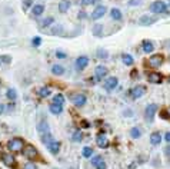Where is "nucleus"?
<instances>
[{
	"mask_svg": "<svg viewBox=\"0 0 170 169\" xmlns=\"http://www.w3.org/2000/svg\"><path fill=\"white\" fill-rule=\"evenodd\" d=\"M71 100H73V103H75L76 107H82V106H84V105H86L87 98L84 95H82V93H79V95L71 96Z\"/></svg>",
	"mask_w": 170,
	"mask_h": 169,
	"instance_id": "1a4fd4ad",
	"label": "nucleus"
},
{
	"mask_svg": "<svg viewBox=\"0 0 170 169\" xmlns=\"http://www.w3.org/2000/svg\"><path fill=\"white\" fill-rule=\"evenodd\" d=\"M130 136H132L133 139H139L141 136V131L139 128H132L130 129Z\"/></svg>",
	"mask_w": 170,
	"mask_h": 169,
	"instance_id": "cd10ccee",
	"label": "nucleus"
},
{
	"mask_svg": "<svg viewBox=\"0 0 170 169\" xmlns=\"http://www.w3.org/2000/svg\"><path fill=\"white\" fill-rule=\"evenodd\" d=\"M53 136H52V133H44V135H42V142L43 143H46V146L50 143V142H53Z\"/></svg>",
	"mask_w": 170,
	"mask_h": 169,
	"instance_id": "c85d7f7f",
	"label": "nucleus"
},
{
	"mask_svg": "<svg viewBox=\"0 0 170 169\" xmlns=\"http://www.w3.org/2000/svg\"><path fill=\"white\" fill-rule=\"evenodd\" d=\"M3 112H4V105H2V103H0V115H2Z\"/></svg>",
	"mask_w": 170,
	"mask_h": 169,
	"instance_id": "3c124183",
	"label": "nucleus"
},
{
	"mask_svg": "<svg viewBox=\"0 0 170 169\" xmlns=\"http://www.w3.org/2000/svg\"><path fill=\"white\" fill-rule=\"evenodd\" d=\"M82 155H83L84 158H91L93 156V149H91L90 146H86V148H83V151H82Z\"/></svg>",
	"mask_w": 170,
	"mask_h": 169,
	"instance_id": "473e14b6",
	"label": "nucleus"
},
{
	"mask_svg": "<svg viewBox=\"0 0 170 169\" xmlns=\"http://www.w3.org/2000/svg\"><path fill=\"white\" fill-rule=\"evenodd\" d=\"M7 98H9V99H10V100H14V99H16V98H17V92L14 91L13 87H12V89H9V91H7Z\"/></svg>",
	"mask_w": 170,
	"mask_h": 169,
	"instance_id": "f704fd0d",
	"label": "nucleus"
},
{
	"mask_svg": "<svg viewBox=\"0 0 170 169\" xmlns=\"http://www.w3.org/2000/svg\"><path fill=\"white\" fill-rule=\"evenodd\" d=\"M163 63V56L162 54H153L149 59V65L152 67H159Z\"/></svg>",
	"mask_w": 170,
	"mask_h": 169,
	"instance_id": "4468645a",
	"label": "nucleus"
},
{
	"mask_svg": "<svg viewBox=\"0 0 170 169\" xmlns=\"http://www.w3.org/2000/svg\"><path fill=\"white\" fill-rule=\"evenodd\" d=\"M107 73H109V70H107V67H106V66H103V65H99V66H96V69H95V76H96V79H97V80H102V79H103Z\"/></svg>",
	"mask_w": 170,
	"mask_h": 169,
	"instance_id": "9d476101",
	"label": "nucleus"
},
{
	"mask_svg": "<svg viewBox=\"0 0 170 169\" xmlns=\"http://www.w3.org/2000/svg\"><path fill=\"white\" fill-rule=\"evenodd\" d=\"M169 46H170V42H169Z\"/></svg>",
	"mask_w": 170,
	"mask_h": 169,
	"instance_id": "5fc2aeb1",
	"label": "nucleus"
},
{
	"mask_svg": "<svg viewBox=\"0 0 170 169\" xmlns=\"http://www.w3.org/2000/svg\"><path fill=\"white\" fill-rule=\"evenodd\" d=\"M141 47H143V52H145V53H152V52L154 50V46L150 40H143L141 42Z\"/></svg>",
	"mask_w": 170,
	"mask_h": 169,
	"instance_id": "6ab92c4d",
	"label": "nucleus"
},
{
	"mask_svg": "<svg viewBox=\"0 0 170 169\" xmlns=\"http://www.w3.org/2000/svg\"><path fill=\"white\" fill-rule=\"evenodd\" d=\"M23 3H25V7L27 9V7H30V4L33 3V2H32V0H25V2H23Z\"/></svg>",
	"mask_w": 170,
	"mask_h": 169,
	"instance_id": "49530a36",
	"label": "nucleus"
},
{
	"mask_svg": "<svg viewBox=\"0 0 170 169\" xmlns=\"http://www.w3.org/2000/svg\"><path fill=\"white\" fill-rule=\"evenodd\" d=\"M150 12L157 13V14H160V13H167V4L164 3V2H162V0L153 2V3L150 4Z\"/></svg>",
	"mask_w": 170,
	"mask_h": 169,
	"instance_id": "f03ea898",
	"label": "nucleus"
},
{
	"mask_svg": "<svg viewBox=\"0 0 170 169\" xmlns=\"http://www.w3.org/2000/svg\"><path fill=\"white\" fill-rule=\"evenodd\" d=\"M91 32H93L95 36H102V33H103V26H102V25H95Z\"/></svg>",
	"mask_w": 170,
	"mask_h": 169,
	"instance_id": "7c9ffc66",
	"label": "nucleus"
},
{
	"mask_svg": "<svg viewBox=\"0 0 170 169\" xmlns=\"http://www.w3.org/2000/svg\"><path fill=\"white\" fill-rule=\"evenodd\" d=\"M23 153H25V156L29 158V159H36V158L39 156L37 149L34 148L33 145H26L25 148H23Z\"/></svg>",
	"mask_w": 170,
	"mask_h": 169,
	"instance_id": "39448f33",
	"label": "nucleus"
},
{
	"mask_svg": "<svg viewBox=\"0 0 170 169\" xmlns=\"http://www.w3.org/2000/svg\"><path fill=\"white\" fill-rule=\"evenodd\" d=\"M56 56H57L59 59H64V58H67V54H66V53H63V52H56Z\"/></svg>",
	"mask_w": 170,
	"mask_h": 169,
	"instance_id": "79ce46f5",
	"label": "nucleus"
},
{
	"mask_svg": "<svg viewBox=\"0 0 170 169\" xmlns=\"http://www.w3.org/2000/svg\"><path fill=\"white\" fill-rule=\"evenodd\" d=\"M147 80H149L150 83L159 85V83L163 82V76L160 73H157V72H152V73H149V76H147Z\"/></svg>",
	"mask_w": 170,
	"mask_h": 169,
	"instance_id": "2eb2a0df",
	"label": "nucleus"
},
{
	"mask_svg": "<svg viewBox=\"0 0 170 169\" xmlns=\"http://www.w3.org/2000/svg\"><path fill=\"white\" fill-rule=\"evenodd\" d=\"M44 13V4H34L32 9V14L33 16H42Z\"/></svg>",
	"mask_w": 170,
	"mask_h": 169,
	"instance_id": "aec40b11",
	"label": "nucleus"
},
{
	"mask_svg": "<svg viewBox=\"0 0 170 169\" xmlns=\"http://www.w3.org/2000/svg\"><path fill=\"white\" fill-rule=\"evenodd\" d=\"M62 33H63V26H60V25H57L52 30V34H62Z\"/></svg>",
	"mask_w": 170,
	"mask_h": 169,
	"instance_id": "4c0bfd02",
	"label": "nucleus"
},
{
	"mask_svg": "<svg viewBox=\"0 0 170 169\" xmlns=\"http://www.w3.org/2000/svg\"><path fill=\"white\" fill-rule=\"evenodd\" d=\"M156 22H157V17L145 14V16H140V19H139V25L140 26H152V25H154Z\"/></svg>",
	"mask_w": 170,
	"mask_h": 169,
	"instance_id": "0eeeda50",
	"label": "nucleus"
},
{
	"mask_svg": "<svg viewBox=\"0 0 170 169\" xmlns=\"http://www.w3.org/2000/svg\"><path fill=\"white\" fill-rule=\"evenodd\" d=\"M96 143H97V146L99 148H107L109 146V140L107 138H106V133L104 132H100L99 135H97V138H96Z\"/></svg>",
	"mask_w": 170,
	"mask_h": 169,
	"instance_id": "9b49d317",
	"label": "nucleus"
},
{
	"mask_svg": "<svg viewBox=\"0 0 170 169\" xmlns=\"http://www.w3.org/2000/svg\"><path fill=\"white\" fill-rule=\"evenodd\" d=\"M52 103H56V105H63V103H64V96L60 95V93H57L56 96H53V98H52Z\"/></svg>",
	"mask_w": 170,
	"mask_h": 169,
	"instance_id": "bb28decb",
	"label": "nucleus"
},
{
	"mask_svg": "<svg viewBox=\"0 0 170 169\" xmlns=\"http://www.w3.org/2000/svg\"><path fill=\"white\" fill-rule=\"evenodd\" d=\"M2 161L6 166H14L16 165V159L12 153H2Z\"/></svg>",
	"mask_w": 170,
	"mask_h": 169,
	"instance_id": "ddd939ff",
	"label": "nucleus"
},
{
	"mask_svg": "<svg viewBox=\"0 0 170 169\" xmlns=\"http://www.w3.org/2000/svg\"><path fill=\"white\" fill-rule=\"evenodd\" d=\"M103 161V159H102V155H97V156H93L91 158V165L93 166H97L100 163V162Z\"/></svg>",
	"mask_w": 170,
	"mask_h": 169,
	"instance_id": "e433bc0d",
	"label": "nucleus"
},
{
	"mask_svg": "<svg viewBox=\"0 0 170 169\" xmlns=\"http://www.w3.org/2000/svg\"><path fill=\"white\" fill-rule=\"evenodd\" d=\"M37 95L40 96V98H47V96L52 95V89H50L49 86H43V87H40V89H39Z\"/></svg>",
	"mask_w": 170,
	"mask_h": 169,
	"instance_id": "5701e85b",
	"label": "nucleus"
},
{
	"mask_svg": "<svg viewBox=\"0 0 170 169\" xmlns=\"http://www.w3.org/2000/svg\"><path fill=\"white\" fill-rule=\"evenodd\" d=\"M91 4H97V6H100V4H102V0H91Z\"/></svg>",
	"mask_w": 170,
	"mask_h": 169,
	"instance_id": "8fccbe9b",
	"label": "nucleus"
},
{
	"mask_svg": "<svg viewBox=\"0 0 170 169\" xmlns=\"http://www.w3.org/2000/svg\"><path fill=\"white\" fill-rule=\"evenodd\" d=\"M82 126H83V128H87V126H89V123H87L86 120H83V122H82Z\"/></svg>",
	"mask_w": 170,
	"mask_h": 169,
	"instance_id": "603ef678",
	"label": "nucleus"
},
{
	"mask_svg": "<svg viewBox=\"0 0 170 169\" xmlns=\"http://www.w3.org/2000/svg\"><path fill=\"white\" fill-rule=\"evenodd\" d=\"M146 91H147V87L145 86V85H136L134 87H132L130 89V96H132L133 99H139V98H141V96H145Z\"/></svg>",
	"mask_w": 170,
	"mask_h": 169,
	"instance_id": "7ed1b4c3",
	"label": "nucleus"
},
{
	"mask_svg": "<svg viewBox=\"0 0 170 169\" xmlns=\"http://www.w3.org/2000/svg\"><path fill=\"white\" fill-rule=\"evenodd\" d=\"M96 168H97V169H106V163H104V162L102 161V162L99 163V165L96 166Z\"/></svg>",
	"mask_w": 170,
	"mask_h": 169,
	"instance_id": "a18cd8bd",
	"label": "nucleus"
},
{
	"mask_svg": "<svg viewBox=\"0 0 170 169\" xmlns=\"http://www.w3.org/2000/svg\"><path fill=\"white\" fill-rule=\"evenodd\" d=\"M53 22H54V17L49 16V17H46L44 20L42 22V26H43V27H47V26H50L52 23H53Z\"/></svg>",
	"mask_w": 170,
	"mask_h": 169,
	"instance_id": "c9c22d12",
	"label": "nucleus"
},
{
	"mask_svg": "<svg viewBox=\"0 0 170 169\" xmlns=\"http://www.w3.org/2000/svg\"><path fill=\"white\" fill-rule=\"evenodd\" d=\"M159 106L156 105V103H150V105H147V107H146L145 111V115H146V119L149 120L150 123H153L154 120V115H156V112H157Z\"/></svg>",
	"mask_w": 170,
	"mask_h": 169,
	"instance_id": "20e7f679",
	"label": "nucleus"
},
{
	"mask_svg": "<svg viewBox=\"0 0 170 169\" xmlns=\"http://www.w3.org/2000/svg\"><path fill=\"white\" fill-rule=\"evenodd\" d=\"M69 9H70V2L69 0H62L59 3V12L60 13H66Z\"/></svg>",
	"mask_w": 170,
	"mask_h": 169,
	"instance_id": "4be33fe9",
	"label": "nucleus"
},
{
	"mask_svg": "<svg viewBox=\"0 0 170 169\" xmlns=\"http://www.w3.org/2000/svg\"><path fill=\"white\" fill-rule=\"evenodd\" d=\"M164 140L170 143V132H166V133H164Z\"/></svg>",
	"mask_w": 170,
	"mask_h": 169,
	"instance_id": "09e8293b",
	"label": "nucleus"
},
{
	"mask_svg": "<svg viewBox=\"0 0 170 169\" xmlns=\"http://www.w3.org/2000/svg\"><path fill=\"white\" fill-rule=\"evenodd\" d=\"M49 111L53 113V115H60L63 112V105H56V103H52L49 106Z\"/></svg>",
	"mask_w": 170,
	"mask_h": 169,
	"instance_id": "412c9836",
	"label": "nucleus"
},
{
	"mask_svg": "<svg viewBox=\"0 0 170 169\" xmlns=\"http://www.w3.org/2000/svg\"><path fill=\"white\" fill-rule=\"evenodd\" d=\"M96 54H97V58H99V59H107L109 58L107 50H104V49H97Z\"/></svg>",
	"mask_w": 170,
	"mask_h": 169,
	"instance_id": "72a5a7b5",
	"label": "nucleus"
},
{
	"mask_svg": "<svg viewBox=\"0 0 170 169\" xmlns=\"http://www.w3.org/2000/svg\"><path fill=\"white\" fill-rule=\"evenodd\" d=\"M10 62H12V56H9V54H2L0 56V65H9Z\"/></svg>",
	"mask_w": 170,
	"mask_h": 169,
	"instance_id": "2f4dec72",
	"label": "nucleus"
},
{
	"mask_svg": "<svg viewBox=\"0 0 170 169\" xmlns=\"http://www.w3.org/2000/svg\"><path fill=\"white\" fill-rule=\"evenodd\" d=\"M87 65H89V58L87 56H80V58L76 59V69L83 70Z\"/></svg>",
	"mask_w": 170,
	"mask_h": 169,
	"instance_id": "dca6fc26",
	"label": "nucleus"
},
{
	"mask_svg": "<svg viewBox=\"0 0 170 169\" xmlns=\"http://www.w3.org/2000/svg\"><path fill=\"white\" fill-rule=\"evenodd\" d=\"M23 169H37V165L33 163V162H29V163H26V165L23 166Z\"/></svg>",
	"mask_w": 170,
	"mask_h": 169,
	"instance_id": "ea45409f",
	"label": "nucleus"
},
{
	"mask_svg": "<svg viewBox=\"0 0 170 169\" xmlns=\"http://www.w3.org/2000/svg\"><path fill=\"white\" fill-rule=\"evenodd\" d=\"M119 85V79L116 76H110V78L106 79V82H104V87L107 89V91H114Z\"/></svg>",
	"mask_w": 170,
	"mask_h": 169,
	"instance_id": "6e6552de",
	"label": "nucleus"
},
{
	"mask_svg": "<svg viewBox=\"0 0 170 169\" xmlns=\"http://www.w3.org/2000/svg\"><path fill=\"white\" fill-rule=\"evenodd\" d=\"M80 4L82 6H89V4H91V0H80Z\"/></svg>",
	"mask_w": 170,
	"mask_h": 169,
	"instance_id": "37998d69",
	"label": "nucleus"
},
{
	"mask_svg": "<svg viewBox=\"0 0 170 169\" xmlns=\"http://www.w3.org/2000/svg\"><path fill=\"white\" fill-rule=\"evenodd\" d=\"M110 16H112V19H114V20H122V17H123V14H122V12L119 10V9H112L110 10Z\"/></svg>",
	"mask_w": 170,
	"mask_h": 169,
	"instance_id": "393cba45",
	"label": "nucleus"
},
{
	"mask_svg": "<svg viewBox=\"0 0 170 169\" xmlns=\"http://www.w3.org/2000/svg\"><path fill=\"white\" fill-rule=\"evenodd\" d=\"M106 6H103V4H100V6H96V9L93 10V13H91V19L93 20H99L100 17L104 16V13H106Z\"/></svg>",
	"mask_w": 170,
	"mask_h": 169,
	"instance_id": "423d86ee",
	"label": "nucleus"
},
{
	"mask_svg": "<svg viewBox=\"0 0 170 169\" xmlns=\"http://www.w3.org/2000/svg\"><path fill=\"white\" fill-rule=\"evenodd\" d=\"M143 3V0H129V6H139Z\"/></svg>",
	"mask_w": 170,
	"mask_h": 169,
	"instance_id": "a19ab883",
	"label": "nucleus"
},
{
	"mask_svg": "<svg viewBox=\"0 0 170 169\" xmlns=\"http://www.w3.org/2000/svg\"><path fill=\"white\" fill-rule=\"evenodd\" d=\"M122 59H123V63H125V65H127V66H132L133 63H134L133 56H132V54H129V53H123Z\"/></svg>",
	"mask_w": 170,
	"mask_h": 169,
	"instance_id": "b1692460",
	"label": "nucleus"
},
{
	"mask_svg": "<svg viewBox=\"0 0 170 169\" xmlns=\"http://www.w3.org/2000/svg\"><path fill=\"white\" fill-rule=\"evenodd\" d=\"M7 148L12 152H21V149L25 148V140L21 138H13L7 142Z\"/></svg>",
	"mask_w": 170,
	"mask_h": 169,
	"instance_id": "f257e3e1",
	"label": "nucleus"
},
{
	"mask_svg": "<svg viewBox=\"0 0 170 169\" xmlns=\"http://www.w3.org/2000/svg\"><path fill=\"white\" fill-rule=\"evenodd\" d=\"M167 113H169V116H170V109H169V111H167Z\"/></svg>",
	"mask_w": 170,
	"mask_h": 169,
	"instance_id": "864d4df0",
	"label": "nucleus"
},
{
	"mask_svg": "<svg viewBox=\"0 0 170 169\" xmlns=\"http://www.w3.org/2000/svg\"><path fill=\"white\" fill-rule=\"evenodd\" d=\"M164 155H166V156H170V143L164 148Z\"/></svg>",
	"mask_w": 170,
	"mask_h": 169,
	"instance_id": "c03bdc74",
	"label": "nucleus"
},
{
	"mask_svg": "<svg viewBox=\"0 0 170 169\" xmlns=\"http://www.w3.org/2000/svg\"><path fill=\"white\" fill-rule=\"evenodd\" d=\"M77 16H79V19H86L87 14L84 12H79V14H77Z\"/></svg>",
	"mask_w": 170,
	"mask_h": 169,
	"instance_id": "de8ad7c7",
	"label": "nucleus"
},
{
	"mask_svg": "<svg viewBox=\"0 0 170 169\" xmlns=\"http://www.w3.org/2000/svg\"><path fill=\"white\" fill-rule=\"evenodd\" d=\"M160 142H162V135H160V132H153L150 135V143L153 145V146H157Z\"/></svg>",
	"mask_w": 170,
	"mask_h": 169,
	"instance_id": "a211bd4d",
	"label": "nucleus"
},
{
	"mask_svg": "<svg viewBox=\"0 0 170 169\" xmlns=\"http://www.w3.org/2000/svg\"><path fill=\"white\" fill-rule=\"evenodd\" d=\"M40 43H42V39H40V37H39V36L33 37V40H32V45L37 47V46H40Z\"/></svg>",
	"mask_w": 170,
	"mask_h": 169,
	"instance_id": "58836bf2",
	"label": "nucleus"
},
{
	"mask_svg": "<svg viewBox=\"0 0 170 169\" xmlns=\"http://www.w3.org/2000/svg\"><path fill=\"white\" fill-rule=\"evenodd\" d=\"M52 73L60 76V74L64 73V67H63L62 65H53V66H52Z\"/></svg>",
	"mask_w": 170,
	"mask_h": 169,
	"instance_id": "a878e982",
	"label": "nucleus"
},
{
	"mask_svg": "<svg viewBox=\"0 0 170 169\" xmlns=\"http://www.w3.org/2000/svg\"><path fill=\"white\" fill-rule=\"evenodd\" d=\"M37 131L40 135H44V133H49L50 132V128H49V123H47V119L43 118L40 122L37 123Z\"/></svg>",
	"mask_w": 170,
	"mask_h": 169,
	"instance_id": "f8f14e48",
	"label": "nucleus"
},
{
	"mask_svg": "<svg viewBox=\"0 0 170 169\" xmlns=\"http://www.w3.org/2000/svg\"><path fill=\"white\" fill-rule=\"evenodd\" d=\"M47 149H49L50 153H53V155H57L59 151H60V142H57V140H53V142H50V143L47 145Z\"/></svg>",
	"mask_w": 170,
	"mask_h": 169,
	"instance_id": "f3484780",
	"label": "nucleus"
},
{
	"mask_svg": "<svg viewBox=\"0 0 170 169\" xmlns=\"http://www.w3.org/2000/svg\"><path fill=\"white\" fill-rule=\"evenodd\" d=\"M82 139H83V133H82V131H75V133H73V136H71V140H73V142H82Z\"/></svg>",
	"mask_w": 170,
	"mask_h": 169,
	"instance_id": "c756f323",
	"label": "nucleus"
}]
</instances>
